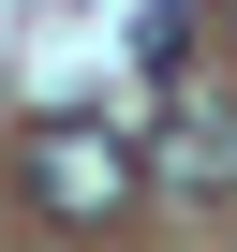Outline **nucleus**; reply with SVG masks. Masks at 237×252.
<instances>
[{"instance_id": "obj_1", "label": "nucleus", "mask_w": 237, "mask_h": 252, "mask_svg": "<svg viewBox=\"0 0 237 252\" xmlns=\"http://www.w3.org/2000/svg\"><path fill=\"white\" fill-rule=\"evenodd\" d=\"M134 193H148V149L134 134H104V119H45L30 134V208L45 222H118Z\"/></svg>"}, {"instance_id": "obj_2", "label": "nucleus", "mask_w": 237, "mask_h": 252, "mask_svg": "<svg viewBox=\"0 0 237 252\" xmlns=\"http://www.w3.org/2000/svg\"><path fill=\"white\" fill-rule=\"evenodd\" d=\"M148 178H163L178 208H222V193H237V89H222V74H178V89H163Z\"/></svg>"}, {"instance_id": "obj_3", "label": "nucleus", "mask_w": 237, "mask_h": 252, "mask_svg": "<svg viewBox=\"0 0 237 252\" xmlns=\"http://www.w3.org/2000/svg\"><path fill=\"white\" fill-rule=\"evenodd\" d=\"M134 60H148V74L178 89V74L207 60V0H148V30H134Z\"/></svg>"}]
</instances>
